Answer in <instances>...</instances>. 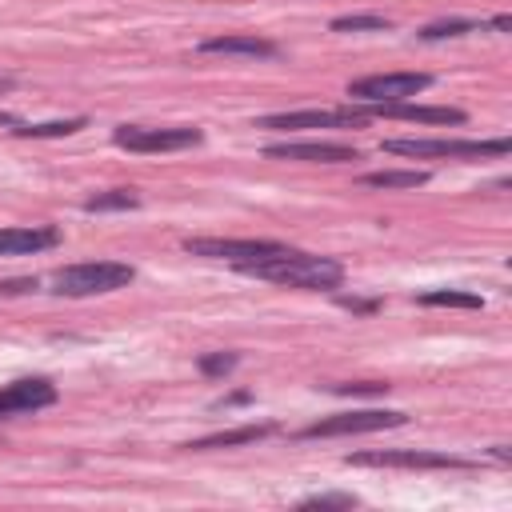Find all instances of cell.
<instances>
[{"instance_id":"14","label":"cell","mask_w":512,"mask_h":512,"mask_svg":"<svg viewBox=\"0 0 512 512\" xmlns=\"http://www.w3.org/2000/svg\"><path fill=\"white\" fill-rule=\"evenodd\" d=\"M200 52H224V56H276L280 48L256 32H232V36H208L200 40Z\"/></svg>"},{"instance_id":"27","label":"cell","mask_w":512,"mask_h":512,"mask_svg":"<svg viewBox=\"0 0 512 512\" xmlns=\"http://www.w3.org/2000/svg\"><path fill=\"white\" fill-rule=\"evenodd\" d=\"M492 28H500V32H508V28H512V16H496V20H492Z\"/></svg>"},{"instance_id":"21","label":"cell","mask_w":512,"mask_h":512,"mask_svg":"<svg viewBox=\"0 0 512 512\" xmlns=\"http://www.w3.org/2000/svg\"><path fill=\"white\" fill-rule=\"evenodd\" d=\"M476 28H480L476 20H436V24L420 28L416 36L420 40H448V36H464V32H476Z\"/></svg>"},{"instance_id":"7","label":"cell","mask_w":512,"mask_h":512,"mask_svg":"<svg viewBox=\"0 0 512 512\" xmlns=\"http://www.w3.org/2000/svg\"><path fill=\"white\" fill-rule=\"evenodd\" d=\"M368 116L364 108H300V112H272L260 116L256 128H276V132H300V128H360Z\"/></svg>"},{"instance_id":"6","label":"cell","mask_w":512,"mask_h":512,"mask_svg":"<svg viewBox=\"0 0 512 512\" xmlns=\"http://www.w3.org/2000/svg\"><path fill=\"white\" fill-rule=\"evenodd\" d=\"M348 464H368V468H436V472H468L472 460L452 456V452H428V448H384V452H356Z\"/></svg>"},{"instance_id":"19","label":"cell","mask_w":512,"mask_h":512,"mask_svg":"<svg viewBox=\"0 0 512 512\" xmlns=\"http://www.w3.org/2000/svg\"><path fill=\"white\" fill-rule=\"evenodd\" d=\"M420 304L428 308H484V300L476 292H460V288H436V292H424Z\"/></svg>"},{"instance_id":"18","label":"cell","mask_w":512,"mask_h":512,"mask_svg":"<svg viewBox=\"0 0 512 512\" xmlns=\"http://www.w3.org/2000/svg\"><path fill=\"white\" fill-rule=\"evenodd\" d=\"M140 192L136 188H112V192H96L84 200V212H120V208H136Z\"/></svg>"},{"instance_id":"4","label":"cell","mask_w":512,"mask_h":512,"mask_svg":"<svg viewBox=\"0 0 512 512\" xmlns=\"http://www.w3.org/2000/svg\"><path fill=\"white\" fill-rule=\"evenodd\" d=\"M288 244H276V240H220V236H196V240H184V252L188 256H204V260H228L236 264L240 272H248L252 264L284 252Z\"/></svg>"},{"instance_id":"10","label":"cell","mask_w":512,"mask_h":512,"mask_svg":"<svg viewBox=\"0 0 512 512\" xmlns=\"http://www.w3.org/2000/svg\"><path fill=\"white\" fill-rule=\"evenodd\" d=\"M264 156H272V160H304V164H348V160H360V152L352 144H336V140H284V144H268Z\"/></svg>"},{"instance_id":"1","label":"cell","mask_w":512,"mask_h":512,"mask_svg":"<svg viewBox=\"0 0 512 512\" xmlns=\"http://www.w3.org/2000/svg\"><path fill=\"white\" fill-rule=\"evenodd\" d=\"M252 276L260 280H272V284H284V288H316V292H328V288H340L344 280V264L332 260V256H312V252H300V248H284L260 264L248 268Z\"/></svg>"},{"instance_id":"3","label":"cell","mask_w":512,"mask_h":512,"mask_svg":"<svg viewBox=\"0 0 512 512\" xmlns=\"http://www.w3.org/2000/svg\"><path fill=\"white\" fill-rule=\"evenodd\" d=\"M508 140H424V136H392L384 140V152L392 156H412V160H432V156H448V160H484V156H508Z\"/></svg>"},{"instance_id":"13","label":"cell","mask_w":512,"mask_h":512,"mask_svg":"<svg viewBox=\"0 0 512 512\" xmlns=\"http://www.w3.org/2000/svg\"><path fill=\"white\" fill-rule=\"evenodd\" d=\"M56 244H60V232L52 224L0 228V256H32V252H48Z\"/></svg>"},{"instance_id":"5","label":"cell","mask_w":512,"mask_h":512,"mask_svg":"<svg viewBox=\"0 0 512 512\" xmlns=\"http://www.w3.org/2000/svg\"><path fill=\"white\" fill-rule=\"evenodd\" d=\"M428 84H432L428 72H376V76L352 80L348 96L360 100V104H396V100H412Z\"/></svg>"},{"instance_id":"23","label":"cell","mask_w":512,"mask_h":512,"mask_svg":"<svg viewBox=\"0 0 512 512\" xmlns=\"http://www.w3.org/2000/svg\"><path fill=\"white\" fill-rule=\"evenodd\" d=\"M392 384H380V380H360V384H332V392L340 396H384Z\"/></svg>"},{"instance_id":"16","label":"cell","mask_w":512,"mask_h":512,"mask_svg":"<svg viewBox=\"0 0 512 512\" xmlns=\"http://www.w3.org/2000/svg\"><path fill=\"white\" fill-rule=\"evenodd\" d=\"M360 184H368V188H420V184H428V172H412V168H384V172H364L360 176Z\"/></svg>"},{"instance_id":"12","label":"cell","mask_w":512,"mask_h":512,"mask_svg":"<svg viewBox=\"0 0 512 512\" xmlns=\"http://www.w3.org/2000/svg\"><path fill=\"white\" fill-rule=\"evenodd\" d=\"M364 116H392V120H416V124H464L468 116L460 108H436V104H412V100H396V104H368Z\"/></svg>"},{"instance_id":"20","label":"cell","mask_w":512,"mask_h":512,"mask_svg":"<svg viewBox=\"0 0 512 512\" xmlns=\"http://www.w3.org/2000/svg\"><path fill=\"white\" fill-rule=\"evenodd\" d=\"M392 20L388 16H336L332 32H388Z\"/></svg>"},{"instance_id":"26","label":"cell","mask_w":512,"mask_h":512,"mask_svg":"<svg viewBox=\"0 0 512 512\" xmlns=\"http://www.w3.org/2000/svg\"><path fill=\"white\" fill-rule=\"evenodd\" d=\"M340 304H344V308H352V312H376V304H380V300H356V296H340Z\"/></svg>"},{"instance_id":"8","label":"cell","mask_w":512,"mask_h":512,"mask_svg":"<svg viewBox=\"0 0 512 512\" xmlns=\"http://www.w3.org/2000/svg\"><path fill=\"white\" fill-rule=\"evenodd\" d=\"M408 416L404 412H380V408H368V412H336V416H324V420H312L308 428H300L304 440H316V436H356V432H380V428H400Z\"/></svg>"},{"instance_id":"17","label":"cell","mask_w":512,"mask_h":512,"mask_svg":"<svg viewBox=\"0 0 512 512\" xmlns=\"http://www.w3.org/2000/svg\"><path fill=\"white\" fill-rule=\"evenodd\" d=\"M84 124H88L84 116H72V120H48V124H16L12 132L16 136H32V140H52V136H72Z\"/></svg>"},{"instance_id":"25","label":"cell","mask_w":512,"mask_h":512,"mask_svg":"<svg viewBox=\"0 0 512 512\" xmlns=\"http://www.w3.org/2000/svg\"><path fill=\"white\" fill-rule=\"evenodd\" d=\"M36 280H4L0 284V296H20V292H32Z\"/></svg>"},{"instance_id":"15","label":"cell","mask_w":512,"mask_h":512,"mask_svg":"<svg viewBox=\"0 0 512 512\" xmlns=\"http://www.w3.org/2000/svg\"><path fill=\"white\" fill-rule=\"evenodd\" d=\"M276 424H240V428H228V432H212V436H200V440H188L184 448L188 452H212V448H240V444H256L264 436H272Z\"/></svg>"},{"instance_id":"2","label":"cell","mask_w":512,"mask_h":512,"mask_svg":"<svg viewBox=\"0 0 512 512\" xmlns=\"http://www.w3.org/2000/svg\"><path fill=\"white\" fill-rule=\"evenodd\" d=\"M136 276L132 264L124 260H84L72 268L56 272V296H100V292H116L128 288Z\"/></svg>"},{"instance_id":"9","label":"cell","mask_w":512,"mask_h":512,"mask_svg":"<svg viewBox=\"0 0 512 512\" xmlns=\"http://www.w3.org/2000/svg\"><path fill=\"white\" fill-rule=\"evenodd\" d=\"M112 140L128 152H176V148H192L204 140L200 128H140V124H120L112 132Z\"/></svg>"},{"instance_id":"22","label":"cell","mask_w":512,"mask_h":512,"mask_svg":"<svg viewBox=\"0 0 512 512\" xmlns=\"http://www.w3.org/2000/svg\"><path fill=\"white\" fill-rule=\"evenodd\" d=\"M232 368H236V352H208V356H200V372L204 376H224Z\"/></svg>"},{"instance_id":"28","label":"cell","mask_w":512,"mask_h":512,"mask_svg":"<svg viewBox=\"0 0 512 512\" xmlns=\"http://www.w3.org/2000/svg\"><path fill=\"white\" fill-rule=\"evenodd\" d=\"M0 124H8V128H16V124H20V120H16V116H12V112H0Z\"/></svg>"},{"instance_id":"24","label":"cell","mask_w":512,"mask_h":512,"mask_svg":"<svg viewBox=\"0 0 512 512\" xmlns=\"http://www.w3.org/2000/svg\"><path fill=\"white\" fill-rule=\"evenodd\" d=\"M304 508H352L356 504V496L352 492H320V496H308V500H300Z\"/></svg>"},{"instance_id":"11","label":"cell","mask_w":512,"mask_h":512,"mask_svg":"<svg viewBox=\"0 0 512 512\" xmlns=\"http://www.w3.org/2000/svg\"><path fill=\"white\" fill-rule=\"evenodd\" d=\"M48 404H56V384L44 380V376H24V380H12V384L0 388V420L40 412Z\"/></svg>"}]
</instances>
